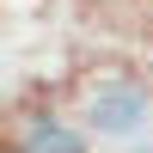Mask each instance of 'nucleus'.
<instances>
[{"label":"nucleus","mask_w":153,"mask_h":153,"mask_svg":"<svg viewBox=\"0 0 153 153\" xmlns=\"http://www.w3.org/2000/svg\"><path fill=\"white\" fill-rule=\"evenodd\" d=\"M25 153H80V135L61 129V123H37L31 141H25Z\"/></svg>","instance_id":"1"}]
</instances>
